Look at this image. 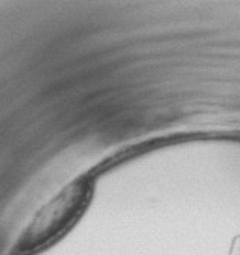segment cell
I'll return each mask as SVG.
<instances>
[{
  "label": "cell",
  "mask_w": 240,
  "mask_h": 255,
  "mask_svg": "<svg viewBox=\"0 0 240 255\" xmlns=\"http://www.w3.org/2000/svg\"><path fill=\"white\" fill-rule=\"evenodd\" d=\"M93 193V176L75 178L50 199L26 228L20 246L23 251L38 249L61 236L82 214Z\"/></svg>",
  "instance_id": "1"
}]
</instances>
